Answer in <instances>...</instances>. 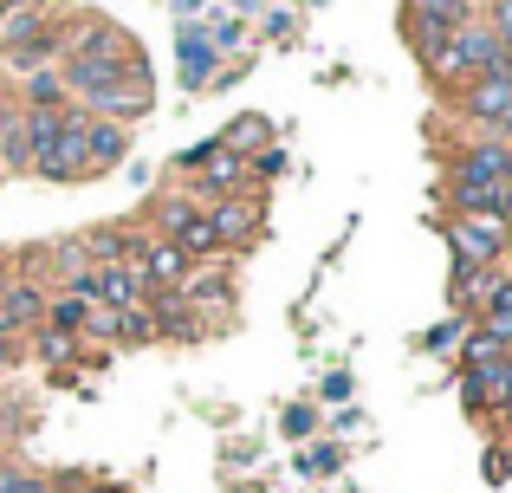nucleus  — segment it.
Masks as SVG:
<instances>
[{"label": "nucleus", "instance_id": "12", "mask_svg": "<svg viewBox=\"0 0 512 493\" xmlns=\"http://www.w3.org/2000/svg\"><path fill=\"white\" fill-rule=\"evenodd\" d=\"M98 273V305H111V312H137L150 292H143V273L137 260H117V266H91Z\"/></svg>", "mask_w": 512, "mask_h": 493}, {"label": "nucleus", "instance_id": "15", "mask_svg": "<svg viewBox=\"0 0 512 493\" xmlns=\"http://www.w3.org/2000/svg\"><path fill=\"white\" fill-rule=\"evenodd\" d=\"M124 156H130V130H124V124H104V117H91V124H85V163H91V176L117 169Z\"/></svg>", "mask_w": 512, "mask_h": 493}, {"label": "nucleus", "instance_id": "34", "mask_svg": "<svg viewBox=\"0 0 512 493\" xmlns=\"http://www.w3.org/2000/svg\"><path fill=\"white\" fill-rule=\"evenodd\" d=\"M52 260H59V273H65V279L91 266V260H85V241H59V247H52Z\"/></svg>", "mask_w": 512, "mask_h": 493}, {"label": "nucleus", "instance_id": "30", "mask_svg": "<svg viewBox=\"0 0 512 493\" xmlns=\"http://www.w3.org/2000/svg\"><path fill=\"white\" fill-rule=\"evenodd\" d=\"M480 26L500 39V52H512V0H487V20H480Z\"/></svg>", "mask_w": 512, "mask_h": 493}, {"label": "nucleus", "instance_id": "47", "mask_svg": "<svg viewBox=\"0 0 512 493\" xmlns=\"http://www.w3.org/2000/svg\"><path fill=\"white\" fill-rule=\"evenodd\" d=\"M0 260H7V247H0Z\"/></svg>", "mask_w": 512, "mask_h": 493}, {"label": "nucleus", "instance_id": "21", "mask_svg": "<svg viewBox=\"0 0 512 493\" xmlns=\"http://www.w3.org/2000/svg\"><path fill=\"white\" fill-rule=\"evenodd\" d=\"M0 493H59V474H33L20 461H0Z\"/></svg>", "mask_w": 512, "mask_h": 493}, {"label": "nucleus", "instance_id": "1", "mask_svg": "<svg viewBox=\"0 0 512 493\" xmlns=\"http://www.w3.org/2000/svg\"><path fill=\"white\" fill-rule=\"evenodd\" d=\"M59 78H65V91H72V98H85V91L124 85V78H150V65H143L137 39H130L124 26L91 20V26H78V33L65 39V52H59Z\"/></svg>", "mask_w": 512, "mask_h": 493}, {"label": "nucleus", "instance_id": "27", "mask_svg": "<svg viewBox=\"0 0 512 493\" xmlns=\"http://www.w3.org/2000/svg\"><path fill=\"white\" fill-rule=\"evenodd\" d=\"M117 331H124V312H111V305H91V312H85V338L117 344Z\"/></svg>", "mask_w": 512, "mask_h": 493}, {"label": "nucleus", "instance_id": "35", "mask_svg": "<svg viewBox=\"0 0 512 493\" xmlns=\"http://www.w3.org/2000/svg\"><path fill=\"white\" fill-rule=\"evenodd\" d=\"M214 150H221V137H208V143H195V150H182V156H175V169H182V176H195V169L208 163Z\"/></svg>", "mask_w": 512, "mask_h": 493}, {"label": "nucleus", "instance_id": "20", "mask_svg": "<svg viewBox=\"0 0 512 493\" xmlns=\"http://www.w3.org/2000/svg\"><path fill=\"white\" fill-rule=\"evenodd\" d=\"M266 143H273V130H266L260 117H234V124H227V137H221V150H234V156H260Z\"/></svg>", "mask_w": 512, "mask_h": 493}, {"label": "nucleus", "instance_id": "22", "mask_svg": "<svg viewBox=\"0 0 512 493\" xmlns=\"http://www.w3.org/2000/svg\"><path fill=\"white\" fill-rule=\"evenodd\" d=\"M39 33H46V13H39V7H26V13H13V20L7 26H0V46H26V39H39Z\"/></svg>", "mask_w": 512, "mask_h": 493}, {"label": "nucleus", "instance_id": "40", "mask_svg": "<svg viewBox=\"0 0 512 493\" xmlns=\"http://www.w3.org/2000/svg\"><path fill=\"white\" fill-rule=\"evenodd\" d=\"M266 33L286 39V33H292V13H286V7H273V13H266Z\"/></svg>", "mask_w": 512, "mask_h": 493}, {"label": "nucleus", "instance_id": "4", "mask_svg": "<svg viewBox=\"0 0 512 493\" xmlns=\"http://www.w3.org/2000/svg\"><path fill=\"white\" fill-rule=\"evenodd\" d=\"M214 39H208V26H195V20H175V78H182V91H208L214 85Z\"/></svg>", "mask_w": 512, "mask_h": 493}, {"label": "nucleus", "instance_id": "43", "mask_svg": "<svg viewBox=\"0 0 512 493\" xmlns=\"http://www.w3.org/2000/svg\"><path fill=\"white\" fill-rule=\"evenodd\" d=\"M0 7H13V13H26V7H33V0H0Z\"/></svg>", "mask_w": 512, "mask_h": 493}, {"label": "nucleus", "instance_id": "24", "mask_svg": "<svg viewBox=\"0 0 512 493\" xmlns=\"http://www.w3.org/2000/svg\"><path fill=\"white\" fill-rule=\"evenodd\" d=\"M169 247H182L188 253V260H201V253H214V247H221V241H214V228H208V215H195V221H188V228L182 234H175V241Z\"/></svg>", "mask_w": 512, "mask_h": 493}, {"label": "nucleus", "instance_id": "8", "mask_svg": "<svg viewBox=\"0 0 512 493\" xmlns=\"http://www.w3.org/2000/svg\"><path fill=\"white\" fill-rule=\"evenodd\" d=\"M208 215V228H214V241L221 247H253V234H260V195H234V202H214V208H201Z\"/></svg>", "mask_w": 512, "mask_h": 493}, {"label": "nucleus", "instance_id": "9", "mask_svg": "<svg viewBox=\"0 0 512 493\" xmlns=\"http://www.w3.org/2000/svg\"><path fill=\"white\" fill-rule=\"evenodd\" d=\"M512 396V351L506 357H493V364H474V370H461V403L474 409V416H487L493 403H506Z\"/></svg>", "mask_w": 512, "mask_h": 493}, {"label": "nucleus", "instance_id": "16", "mask_svg": "<svg viewBox=\"0 0 512 493\" xmlns=\"http://www.w3.org/2000/svg\"><path fill=\"white\" fill-rule=\"evenodd\" d=\"M480 331H493V338L512 351V273L487 279V292H480Z\"/></svg>", "mask_w": 512, "mask_h": 493}, {"label": "nucleus", "instance_id": "44", "mask_svg": "<svg viewBox=\"0 0 512 493\" xmlns=\"http://www.w3.org/2000/svg\"><path fill=\"white\" fill-rule=\"evenodd\" d=\"M0 455H7V416H0Z\"/></svg>", "mask_w": 512, "mask_h": 493}, {"label": "nucleus", "instance_id": "14", "mask_svg": "<svg viewBox=\"0 0 512 493\" xmlns=\"http://www.w3.org/2000/svg\"><path fill=\"white\" fill-rule=\"evenodd\" d=\"M182 305H188V312H227V305H234V273H221V266H195V273L182 279Z\"/></svg>", "mask_w": 512, "mask_h": 493}, {"label": "nucleus", "instance_id": "38", "mask_svg": "<svg viewBox=\"0 0 512 493\" xmlns=\"http://www.w3.org/2000/svg\"><path fill=\"white\" fill-rule=\"evenodd\" d=\"M325 403H350V377H344V370H331V377H325Z\"/></svg>", "mask_w": 512, "mask_h": 493}, {"label": "nucleus", "instance_id": "6", "mask_svg": "<svg viewBox=\"0 0 512 493\" xmlns=\"http://www.w3.org/2000/svg\"><path fill=\"white\" fill-rule=\"evenodd\" d=\"M506 163L512 150L506 143H467V150H454V169H448V189H493V182H506Z\"/></svg>", "mask_w": 512, "mask_h": 493}, {"label": "nucleus", "instance_id": "45", "mask_svg": "<svg viewBox=\"0 0 512 493\" xmlns=\"http://www.w3.org/2000/svg\"><path fill=\"white\" fill-rule=\"evenodd\" d=\"M500 416H512V396H506V403H500Z\"/></svg>", "mask_w": 512, "mask_h": 493}, {"label": "nucleus", "instance_id": "31", "mask_svg": "<svg viewBox=\"0 0 512 493\" xmlns=\"http://www.w3.org/2000/svg\"><path fill=\"white\" fill-rule=\"evenodd\" d=\"M279 429H286L292 442H305V435H318V409L312 403H292L286 416H279Z\"/></svg>", "mask_w": 512, "mask_h": 493}, {"label": "nucleus", "instance_id": "36", "mask_svg": "<svg viewBox=\"0 0 512 493\" xmlns=\"http://www.w3.org/2000/svg\"><path fill=\"white\" fill-rule=\"evenodd\" d=\"M59 493H124L111 481H85V474H59Z\"/></svg>", "mask_w": 512, "mask_h": 493}, {"label": "nucleus", "instance_id": "23", "mask_svg": "<svg viewBox=\"0 0 512 493\" xmlns=\"http://www.w3.org/2000/svg\"><path fill=\"white\" fill-rule=\"evenodd\" d=\"M493 357H506V344L493 338V331H467V338H461V370H474V364H493Z\"/></svg>", "mask_w": 512, "mask_h": 493}, {"label": "nucleus", "instance_id": "10", "mask_svg": "<svg viewBox=\"0 0 512 493\" xmlns=\"http://www.w3.org/2000/svg\"><path fill=\"white\" fill-rule=\"evenodd\" d=\"M137 273H143V292H182V279L195 273V260L169 241H150L137 253Z\"/></svg>", "mask_w": 512, "mask_h": 493}, {"label": "nucleus", "instance_id": "5", "mask_svg": "<svg viewBox=\"0 0 512 493\" xmlns=\"http://www.w3.org/2000/svg\"><path fill=\"white\" fill-rule=\"evenodd\" d=\"M493 59H500V39H493L480 20H467L461 33L448 39V52H441V72H435V78H480Z\"/></svg>", "mask_w": 512, "mask_h": 493}, {"label": "nucleus", "instance_id": "28", "mask_svg": "<svg viewBox=\"0 0 512 493\" xmlns=\"http://www.w3.org/2000/svg\"><path fill=\"white\" fill-rule=\"evenodd\" d=\"M344 468V448L338 442H318V448H305L299 455V474H338Z\"/></svg>", "mask_w": 512, "mask_h": 493}, {"label": "nucleus", "instance_id": "3", "mask_svg": "<svg viewBox=\"0 0 512 493\" xmlns=\"http://www.w3.org/2000/svg\"><path fill=\"white\" fill-rule=\"evenodd\" d=\"M85 104H59V143H52V156H46V169L39 176L46 182H85L91 176V163H85Z\"/></svg>", "mask_w": 512, "mask_h": 493}, {"label": "nucleus", "instance_id": "41", "mask_svg": "<svg viewBox=\"0 0 512 493\" xmlns=\"http://www.w3.org/2000/svg\"><path fill=\"white\" fill-rule=\"evenodd\" d=\"M201 7H208V0H175V20H195Z\"/></svg>", "mask_w": 512, "mask_h": 493}, {"label": "nucleus", "instance_id": "25", "mask_svg": "<svg viewBox=\"0 0 512 493\" xmlns=\"http://www.w3.org/2000/svg\"><path fill=\"white\" fill-rule=\"evenodd\" d=\"M85 312H91L85 299H52V305H46V325H52V331H72V338H78V331H85Z\"/></svg>", "mask_w": 512, "mask_h": 493}, {"label": "nucleus", "instance_id": "46", "mask_svg": "<svg viewBox=\"0 0 512 493\" xmlns=\"http://www.w3.org/2000/svg\"><path fill=\"white\" fill-rule=\"evenodd\" d=\"M312 7H325V0H312Z\"/></svg>", "mask_w": 512, "mask_h": 493}, {"label": "nucleus", "instance_id": "13", "mask_svg": "<svg viewBox=\"0 0 512 493\" xmlns=\"http://www.w3.org/2000/svg\"><path fill=\"white\" fill-rule=\"evenodd\" d=\"M467 20H480L474 0H409V33H461Z\"/></svg>", "mask_w": 512, "mask_h": 493}, {"label": "nucleus", "instance_id": "39", "mask_svg": "<svg viewBox=\"0 0 512 493\" xmlns=\"http://www.w3.org/2000/svg\"><path fill=\"white\" fill-rule=\"evenodd\" d=\"M357 422H363V409H357V403H344L338 416H331V429H338V435H350V429H357Z\"/></svg>", "mask_w": 512, "mask_h": 493}, {"label": "nucleus", "instance_id": "7", "mask_svg": "<svg viewBox=\"0 0 512 493\" xmlns=\"http://www.w3.org/2000/svg\"><path fill=\"white\" fill-rule=\"evenodd\" d=\"M85 117H104V124H137L150 111V78H124V85H104V91H85Z\"/></svg>", "mask_w": 512, "mask_h": 493}, {"label": "nucleus", "instance_id": "32", "mask_svg": "<svg viewBox=\"0 0 512 493\" xmlns=\"http://www.w3.org/2000/svg\"><path fill=\"white\" fill-rule=\"evenodd\" d=\"M461 338H467V318H441L422 344H428V351H461Z\"/></svg>", "mask_w": 512, "mask_h": 493}, {"label": "nucleus", "instance_id": "19", "mask_svg": "<svg viewBox=\"0 0 512 493\" xmlns=\"http://www.w3.org/2000/svg\"><path fill=\"white\" fill-rule=\"evenodd\" d=\"M195 215H201V208L188 202V195H163V202L150 208V228L163 234V241H175V234H182V228H188V221H195Z\"/></svg>", "mask_w": 512, "mask_h": 493}, {"label": "nucleus", "instance_id": "33", "mask_svg": "<svg viewBox=\"0 0 512 493\" xmlns=\"http://www.w3.org/2000/svg\"><path fill=\"white\" fill-rule=\"evenodd\" d=\"M117 344H156V325H150V312H124V331H117Z\"/></svg>", "mask_w": 512, "mask_h": 493}, {"label": "nucleus", "instance_id": "29", "mask_svg": "<svg viewBox=\"0 0 512 493\" xmlns=\"http://www.w3.org/2000/svg\"><path fill=\"white\" fill-rule=\"evenodd\" d=\"M286 169H292V156H286V150H279V143H266V150H260V156H247V176H260V182H273V176H286Z\"/></svg>", "mask_w": 512, "mask_h": 493}, {"label": "nucleus", "instance_id": "11", "mask_svg": "<svg viewBox=\"0 0 512 493\" xmlns=\"http://www.w3.org/2000/svg\"><path fill=\"white\" fill-rule=\"evenodd\" d=\"M195 189H201V195H214V202H234V195H247V189H253V176H247V156H234V150H214L208 163L195 169Z\"/></svg>", "mask_w": 512, "mask_h": 493}, {"label": "nucleus", "instance_id": "18", "mask_svg": "<svg viewBox=\"0 0 512 493\" xmlns=\"http://www.w3.org/2000/svg\"><path fill=\"white\" fill-rule=\"evenodd\" d=\"M26 111H59V104H72V91H65V78H59V65H46V72H33L26 78Z\"/></svg>", "mask_w": 512, "mask_h": 493}, {"label": "nucleus", "instance_id": "37", "mask_svg": "<svg viewBox=\"0 0 512 493\" xmlns=\"http://www.w3.org/2000/svg\"><path fill=\"white\" fill-rule=\"evenodd\" d=\"M208 39H214V52L240 46V20H214V26H208Z\"/></svg>", "mask_w": 512, "mask_h": 493}, {"label": "nucleus", "instance_id": "26", "mask_svg": "<svg viewBox=\"0 0 512 493\" xmlns=\"http://www.w3.org/2000/svg\"><path fill=\"white\" fill-rule=\"evenodd\" d=\"M33 344H39V357H46V364H65V357L78 351L72 331H52V325H33Z\"/></svg>", "mask_w": 512, "mask_h": 493}, {"label": "nucleus", "instance_id": "42", "mask_svg": "<svg viewBox=\"0 0 512 493\" xmlns=\"http://www.w3.org/2000/svg\"><path fill=\"white\" fill-rule=\"evenodd\" d=\"M13 357H20V351H13V338H0V370H13Z\"/></svg>", "mask_w": 512, "mask_h": 493}, {"label": "nucleus", "instance_id": "17", "mask_svg": "<svg viewBox=\"0 0 512 493\" xmlns=\"http://www.w3.org/2000/svg\"><path fill=\"white\" fill-rule=\"evenodd\" d=\"M0 318H7L13 331H20V325H46V292H39V279H7V292H0Z\"/></svg>", "mask_w": 512, "mask_h": 493}, {"label": "nucleus", "instance_id": "2", "mask_svg": "<svg viewBox=\"0 0 512 493\" xmlns=\"http://www.w3.org/2000/svg\"><path fill=\"white\" fill-rule=\"evenodd\" d=\"M506 221H467V215H454L448 221V247H454V279H461V292L467 299H480L487 292V279L500 273V260H506Z\"/></svg>", "mask_w": 512, "mask_h": 493}]
</instances>
